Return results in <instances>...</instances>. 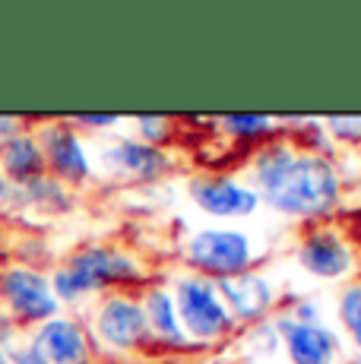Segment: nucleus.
I'll use <instances>...</instances> for the list:
<instances>
[{"mask_svg": "<svg viewBox=\"0 0 361 364\" xmlns=\"http://www.w3.org/2000/svg\"><path fill=\"white\" fill-rule=\"evenodd\" d=\"M102 165L108 174L124 181H156L171 168V159L158 146L140 143V139H114L102 149Z\"/></svg>", "mask_w": 361, "mask_h": 364, "instance_id": "10", "label": "nucleus"}, {"mask_svg": "<svg viewBox=\"0 0 361 364\" xmlns=\"http://www.w3.org/2000/svg\"><path fill=\"white\" fill-rule=\"evenodd\" d=\"M76 127H92V130H105V127H117L121 124V117L117 114H82L76 117Z\"/></svg>", "mask_w": 361, "mask_h": 364, "instance_id": "20", "label": "nucleus"}, {"mask_svg": "<svg viewBox=\"0 0 361 364\" xmlns=\"http://www.w3.org/2000/svg\"><path fill=\"white\" fill-rule=\"evenodd\" d=\"M326 127L336 139H343V143H361V117H326Z\"/></svg>", "mask_w": 361, "mask_h": 364, "instance_id": "19", "label": "nucleus"}, {"mask_svg": "<svg viewBox=\"0 0 361 364\" xmlns=\"http://www.w3.org/2000/svg\"><path fill=\"white\" fill-rule=\"evenodd\" d=\"M279 342L286 346L291 364H336L339 361V336L323 323H301L291 314L276 317L273 323Z\"/></svg>", "mask_w": 361, "mask_h": 364, "instance_id": "9", "label": "nucleus"}, {"mask_svg": "<svg viewBox=\"0 0 361 364\" xmlns=\"http://www.w3.org/2000/svg\"><path fill=\"white\" fill-rule=\"evenodd\" d=\"M175 311L187 342H216L235 330L232 314L222 304L216 285L200 276H180L175 282Z\"/></svg>", "mask_w": 361, "mask_h": 364, "instance_id": "3", "label": "nucleus"}, {"mask_svg": "<svg viewBox=\"0 0 361 364\" xmlns=\"http://www.w3.org/2000/svg\"><path fill=\"white\" fill-rule=\"evenodd\" d=\"M0 364H10V358H6V355H4V352H0Z\"/></svg>", "mask_w": 361, "mask_h": 364, "instance_id": "24", "label": "nucleus"}, {"mask_svg": "<svg viewBox=\"0 0 361 364\" xmlns=\"http://www.w3.org/2000/svg\"><path fill=\"white\" fill-rule=\"evenodd\" d=\"M136 133H140V143H149V146H158L162 139H168L171 133V121H165V117H152V114H140L136 117Z\"/></svg>", "mask_w": 361, "mask_h": 364, "instance_id": "18", "label": "nucleus"}, {"mask_svg": "<svg viewBox=\"0 0 361 364\" xmlns=\"http://www.w3.org/2000/svg\"><path fill=\"white\" fill-rule=\"evenodd\" d=\"M140 307H143V317H146V326H149V336L158 339L162 346H190L187 342L184 330H180V320H178V311H175V298L165 285H152L146 289V295L140 298Z\"/></svg>", "mask_w": 361, "mask_h": 364, "instance_id": "14", "label": "nucleus"}, {"mask_svg": "<svg viewBox=\"0 0 361 364\" xmlns=\"http://www.w3.org/2000/svg\"><path fill=\"white\" fill-rule=\"evenodd\" d=\"M51 364H89V339L70 317H51L38 326L29 342Z\"/></svg>", "mask_w": 361, "mask_h": 364, "instance_id": "13", "label": "nucleus"}, {"mask_svg": "<svg viewBox=\"0 0 361 364\" xmlns=\"http://www.w3.org/2000/svg\"><path fill=\"white\" fill-rule=\"evenodd\" d=\"M41 168H45V156H41V146L36 136L29 133H13L10 139L0 143V171L6 174V181H16V184H26V181L41 178Z\"/></svg>", "mask_w": 361, "mask_h": 364, "instance_id": "15", "label": "nucleus"}, {"mask_svg": "<svg viewBox=\"0 0 361 364\" xmlns=\"http://www.w3.org/2000/svg\"><path fill=\"white\" fill-rule=\"evenodd\" d=\"M254 191L260 203L291 219H323L343 200V181L320 152L295 149L286 139L263 146L254 159Z\"/></svg>", "mask_w": 361, "mask_h": 364, "instance_id": "1", "label": "nucleus"}, {"mask_svg": "<svg viewBox=\"0 0 361 364\" xmlns=\"http://www.w3.org/2000/svg\"><path fill=\"white\" fill-rule=\"evenodd\" d=\"M6 358H10V364H51V361L45 358V355H41V352H36V348H32V346L13 348V352L6 355Z\"/></svg>", "mask_w": 361, "mask_h": 364, "instance_id": "21", "label": "nucleus"}, {"mask_svg": "<svg viewBox=\"0 0 361 364\" xmlns=\"http://www.w3.org/2000/svg\"><path fill=\"white\" fill-rule=\"evenodd\" d=\"M298 263L317 279H343L352 272V247L343 241V235L330 232V228H317L308 232L298 244Z\"/></svg>", "mask_w": 361, "mask_h": 364, "instance_id": "11", "label": "nucleus"}, {"mask_svg": "<svg viewBox=\"0 0 361 364\" xmlns=\"http://www.w3.org/2000/svg\"><path fill=\"white\" fill-rule=\"evenodd\" d=\"M212 285H216L222 304L232 314L235 323H260L276 304V285L254 269L241 272V276L219 279Z\"/></svg>", "mask_w": 361, "mask_h": 364, "instance_id": "8", "label": "nucleus"}, {"mask_svg": "<svg viewBox=\"0 0 361 364\" xmlns=\"http://www.w3.org/2000/svg\"><path fill=\"white\" fill-rule=\"evenodd\" d=\"M0 295L13 317L26 320V323H45V320L58 317L60 304L51 291V282L36 269H26V266L6 269L0 276Z\"/></svg>", "mask_w": 361, "mask_h": 364, "instance_id": "5", "label": "nucleus"}, {"mask_svg": "<svg viewBox=\"0 0 361 364\" xmlns=\"http://www.w3.org/2000/svg\"><path fill=\"white\" fill-rule=\"evenodd\" d=\"M95 336L114 352H134L149 339L140 301L127 295H111L105 304L95 311Z\"/></svg>", "mask_w": 361, "mask_h": 364, "instance_id": "7", "label": "nucleus"}, {"mask_svg": "<svg viewBox=\"0 0 361 364\" xmlns=\"http://www.w3.org/2000/svg\"><path fill=\"white\" fill-rule=\"evenodd\" d=\"M345 364H361V355H358V358H349V361H345Z\"/></svg>", "mask_w": 361, "mask_h": 364, "instance_id": "25", "label": "nucleus"}, {"mask_svg": "<svg viewBox=\"0 0 361 364\" xmlns=\"http://www.w3.org/2000/svg\"><path fill=\"white\" fill-rule=\"evenodd\" d=\"M216 124L232 139H260V136H269L276 127L273 117H260V114H225V117H216Z\"/></svg>", "mask_w": 361, "mask_h": 364, "instance_id": "16", "label": "nucleus"}, {"mask_svg": "<svg viewBox=\"0 0 361 364\" xmlns=\"http://www.w3.org/2000/svg\"><path fill=\"white\" fill-rule=\"evenodd\" d=\"M10 193H13L10 181H6V174H4V171H0V203H4L6 197H10Z\"/></svg>", "mask_w": 361, "mask_h": 364, "instance_id": "23", "label": "nucleus"}, {"mask_svg": "<svg viewBox=\"0 0 361 364\" xmlns=\"http://www.w3.org/2000/svg\"><path fill=\"white\" fill-rule=\"evenodd\" d=\"M187 193L200 206V213L212 215V219H244L260 206L254 187L238 184L225 174H197L187 181Z\"/></svg>", "mask_w": 361, "mask_h": 364, "instance_id": "6", "label": "nucleus"}, {"mask_svg": "<svg viewBox=\"0 0 361 364\" xmlns=\"http://www.w3.org/2000/svg\"><path fill=\"white\" fill-rule=\"evenodd\" d=\"M184 263L193 269V276L210 279V282L241 276V272L254 269L251 237L232 232V228H200L187 241Z\"/></svg>", "mask_w": 361, "mask_h": 364, "instance_id": "4", "label": "nucleus"}, {"mask_svg": "<svg viewBox=\"0 0 361 364\" xmlns=\"http://www.w3.org/2000/svg\"><path fill=\"white\" fill-rule=\"evenodd\" d=\"M339 320H343L349 339L355 342V348L361 352V285L352 282L343 289L339 295Z\"/></svg>", "mask_w": 361, "mask_h": 364, "instance_id": "17", "label": "nucleus"}, {"mask_svg": "<svg viewBox=\"0 0 361 364\" xmlns=\"http://www.w3.org/2000/svg\"><path fill=\"white\" fill-rule=\"evenodd\" d=\"M19 121H13V117H0V139H10L13 133H19Z\"/></svg>", "mask_w": 361, "mask_h": 364, "instance_id": "22", "label": "nucleus"}, {"mask_svg": "<svg viewBox=\"0 0 361 364\" xmlns=\"http://www.w3.org/2000/svg\"><path fill=\"white\" fill-rule=\"evenodd\" d=\"M143 279V263L127 250L108 247V244H92L82 247L60 266L48 282L58 298V304H73V301L92 295L102 289H114V285H130Z\"/></svg>", "mask_w": 361, "mask_h": 364, "instance_id": "2", "label": "nucleus"}, {"mask_svg": "<svg viewBox=\"0 0 361 364\" xmlns=\"http://www.w3.org/2000/svg\"><path fill=\"white\" fill-rule=\"evenodd\" d=\"M41 156L45 165H51V171L67 184H82L89 178V159L82 149L80 136L70 124H51L41 130Z\"/></svg>", "mask_w": 361, "mask_h": 364, "instance_id": "12", "label": "nucleus"}]
</instances>
